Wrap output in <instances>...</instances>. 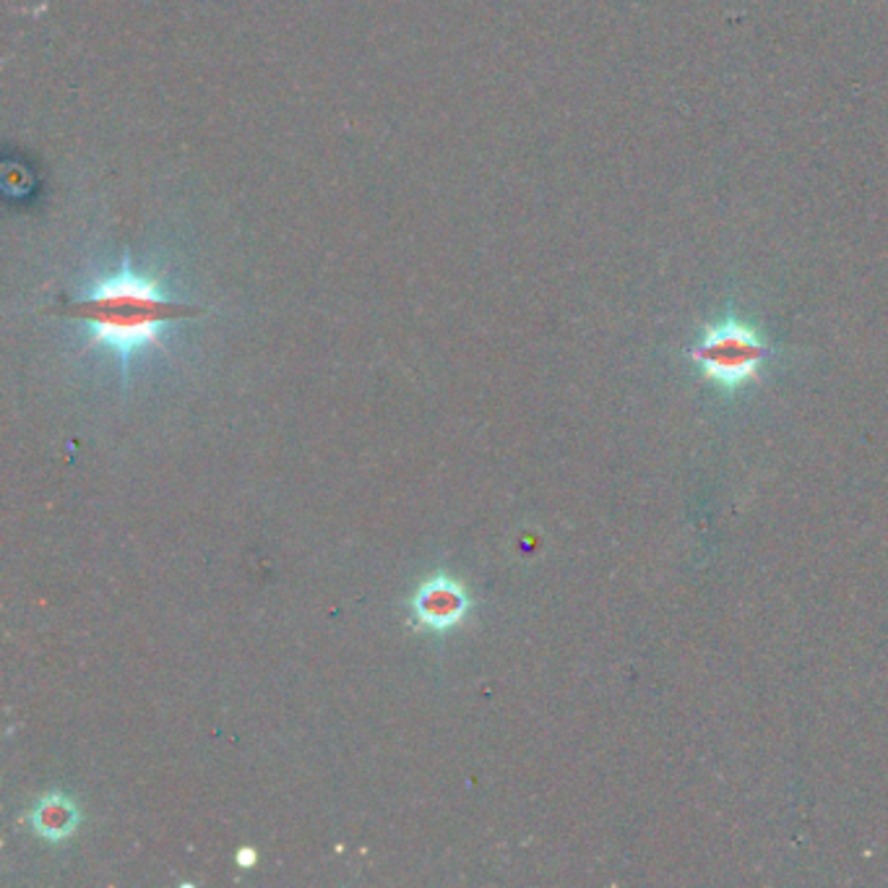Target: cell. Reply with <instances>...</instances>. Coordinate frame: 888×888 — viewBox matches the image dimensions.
Returning <instances> with one entry per match:
<instances>
[{
  "mask_svg": "<svg viewBox=\"0 0 888 888\" xmlns=\"http://www.w3.org/2000/svg\"><path fill=\"white\" fill-rule=\"evenodd\" d=\"M204 308L180 303L165 295L162 284L155 277L136 271L129 256L120 261V269L110 277L95 279V284L82 297L65 303L63 316L86 326L89 342L86 346H110L123 367V380L129 376L131 357L138 350L162 346V331L178 320L204 316Z\"/></svg>",
  "mask_w": 888,
  "mask_h": 888,
  "instance_id": "6da1fadb",
  "label": "cell"
},
{
  "mask_svg": "<svg viewBox=\"0 0 888 888\" xmlns=\"http://www.w3.org/2000/svg\"><path fill=\"white\" fill-rule=\"evenodd\" d=\"M766 355L769 346L764 337L734 316L706 326L698 344L691 350L693 363L701 367L704 378L722 389H740L756 378Z\"/></svg>",
  "mask_w": 888,
  "mask_h": 888,
  "instance_id": "7a4b0ae2",
  "label": "cell"
},
{
  "mask_svg": "<svg viewBox=\"0 0 888 888\" xmlns=\"http://www.w3.org/2000/svg\"><path fill=\"white\" fill-rule=\"evenodd\" d=\"M472 605L470 592L457 579L438 573L417 586L415 597L410 599V616L417 631L443 636L464 623Z\"/></svg>",
  "mask_w": 888,
  "mask_h": 888,
  "instance_id": "3957f363",
  "label": "cell"
},
{
  "mask_svg": "<svg viewBox=\"0 0 888 888\" xmlns=\"http://www.w3.org/2000/svg\"><path fill=\"white\" fill-rule=\"evenodd\" d=\"M29 826L39 839L58 841L69 839L78 826V807L69 794L50 792L29 811Z\"/></svg>",
  "mask_w": 888,
  "mask_h": 888,
  "instance_id": "277c9868",
  "label": "cell"
},
{
  "mask_svg": "<svg viewBox=\"0 0 888 888\" xmlns=\"http://www.w3.org/2000/svg\"><path fill=\"white\" fill-rule=\"evenodd\" d=\"M235 863L238 867H253L256 865V852H253L251 847H240L235 854Z\"/></svg>",
  "mask_w": 888,
  "mask_h": 888,
  "instance_id": "5b68a950",
  "label": "cell"
}]
</instances>
